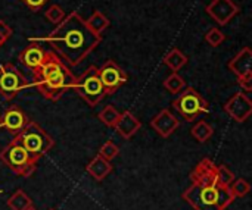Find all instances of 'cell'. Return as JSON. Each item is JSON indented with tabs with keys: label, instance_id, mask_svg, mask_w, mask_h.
Here are the masks:
<instances>
[{
	"label": "cell",
	"instance_id": "obj_1",
	"mask_svg": "<svg viewBox=\"0 0 252 210\" xmlns=\"http://www.w3.org/2000/svg\"><path fill=\"white\" fill-rule=\"evenodd\" d=\"M30 41L50 44L71 66H78L102 43V37L94 35L78 12L66 15L58 26L44 37H31Z\"/></svg>",
	"mask_w": 252,
	"mask_h": 210
},
{
	"label": "cell",
	"instance_id": "obj_2",
	"mask_svg": "<svg viewBox=\"0 0 252 210\" xmlns=\"http://www.w3.org/2000/svg\"><path fill=\"white\" fill-rule=\"evenodd\" d=\"M32 75L34 87L44 99L50 102H58L63 93L72 90L77 79L63 60L50 50H46L43 63L32 71Z\"/></svg>",
	"mask_w": 252,
	"mask_h": 210
},
{
	"label": "cell",
	"instance_id": "obj_3",
	"mask_svg": "<svg viewBox=\"0 0 252 210\" xmlns=\"http://www.w3.org/2000/svg\"><path fill=\"white\" fill-rule=\"evenodd\" d=\"M186 200L193 210H226L235 200L230 187H223L219 183L214 184H196L193 183L185 193Z\"/></svg>",
	"mask_w": 252,
	"mask_h": 210
},
{
	"label": "cell",
	"instance_id": "obj_4",
	"mask_svg": "<svg viewBox=\"0 0 252 210\" xmlns=\"http://www.w3.org/2000/svg\"><path fill=\"white\" fill-rule=\"evenodd\" d=\"M15 140L22 144V147L35 162L46 156L49 150L55 146L53 138L34 121H30L25 128L15 137Z\"/></svg>",
	"mask_w": 252,
	"mask_h": 210
},
{
	"label": "cell",
	"instance_id": "obj_5",
	"mask_svg": "<svg viewBox=\"0 0 252 210\" xmlns=\"http://www.w3.org/2000/svg\"><path fill=\"white\" fill-rule=\"evenodd\" d=\"M0 160L3 162L4 166H7L12 172L22 178L31 177L37 166V162L15 138L0 152Z\"/></svg>",
	"mask_w": 252,
	"mask_h": 210
},
{
	"label": "cell",
	"instance_id": "obj_6",
	"mask_svg": "<svg viewBox=\"0 0 252 210\" xmlns=\"http://www.w3.org/2000/svg\"><path fill=\"white\" fill-rule=\"evenodd\" d=\"M74 91H77V94L90 106L94 107L97 106L105 97V88L100 82V78L97 75V68L94 65L89 66L87 71H84L74 82L72 87Z\"/></svg>",
	"mask_w": 252,
	"mask_h": 210
},
{
	"label": "cell",
	"instance_id": "obj_7",
	"mask_svg": "<svg viewBox=\"0 0 252 210\" xmlns=\"http://www.w3.org/2000/svg\"><path fill=\"white\" fill-rule=\"evenodd\" d=\"M173 107L188 122H193L199 115L210 110L208 102L193 87H186L183 93L173 102Z\"/></svg>",
	"mask_w": 252,
	"mask_h": 210
},
{
	"label": "cell",
	"instance_id": "obj_8",
	"mask_svg": "<svg viewBox=\"0 0 252 210\" xmlns=\"http://www.w3.org/2000/svg\"><path fill=\"white\" fill-rule=\"evenodd\" d=\"M25 87H28V81L13 63L0 65V96L4 100L15 99Z\"/></svg>",
	"mask_w": 252,
	"mask_h": 210
},
{
	"label": "cell",
	"instance_id": "obj_9",
	"mask_svg": "<svg viewBox=\"0 0 252 210\" xmlns=\"http://www.w3.org/2000/svg\"><path fill=\"white\" fill-rule=\"evenodd\" d=\"M97 75L100 78V82L105 88L106 96L114 94L128 79L127 74L112 59H108L100 68H97Z\"/></svg>",
	"mask_w": 252,
	"mask_h": 210
},
{
	"label": "cell",
	"instance_id": "obj_10",
	"mask_svg": "<svg viewBox=\"0 0 252 210\" xmlns=\"http://www.w3.org/2000/svg\"><path fill=\"white\" fill-rule=\"evenodd\" d=\"M30 122V118L27 116V113L16 105L9 106L0 116V128L6 130L10 135L16 137L24 128L25 125Z\"/></svg>",
	"mask_w": 252,
	"mask_h": 210
},
{
	"label": "cell",
	"instance_id": "obj_11",
	"mask_svg": "<svg viewBox=\"0 0 252 210\" xmlns=\"http://www.w3.org/2000/svg\"><path fill=\"white\" fill-rule=\"evenodd\" d=\"M224 112L236 122L242 124L252 115L251 99L244 93L233 94L224 105Z\"/></svg>",
	"mask_w": 252,
	"mask_h": 210
},
{
	"label": "cell",
	"instance_id": "obj_12",
	"mask_svg": "<svg viewBox=\"0 0 252 210\" xmlns=\"http://www.w3.org/2000/svg\"><path fill=\"white\" fill-rule=\"evenodd\" d=\"M207 12L219 25L224 26L239 13V6L233 0H213L207 6Z\"/></svg>",
	"mask_w": 252,
	"mask_h": 210
},
{
	"label": "cell",
	"instance_id": "obj_13",
	"mask_svg": "<svg viewBox=\"0 0 252 210\" xmlns=\"http://www.w3.org/2000/svg\"><path fill=\"white\" fill-rule=\"evenodd\" d=\"M180 122L179 119L168 110V109H162L157 116H154V119L151 121V127L164 138L170 137L177 128H179Z\"/></svg>",
	"mask_w": 252,
	"mask_h": 210
},
{
	"label": "cell",
	"instance_id": "obj_14",
	"mask_svg": "<svg viewBox=\"0 0 252 210\" xmlns=\"http://www.w3.org/2000/svg\"><path fill=\"white\" fill-rule=\"evenodd\" d=\"M46 57V50L40 46V43L37 41H31L19 54H18V60L28 69L34 71L35 68H38L43 60Z\"/></svg>",
	"mask_w": 252,
	"mask_h": 210
},
{
	"label": "cell",
	"instance_id": "obj_15",
	"mask_svg": "<svg viewBox=\"0 0 252 210\" xmlns=\"http://www.w3.org/2000/svg\"><path fill=\"white\" fill-rule=\"evenodd\" d=\"M190 180H192V183H196V184H214V183H217V165L208 158L202 159L196 165V168L192 171Z\"/></svg>",
	"mask_w": 252,
	"mask_h": 210
},
{
	"label": "cell",
	"instance_id": "obj_16",
	"mask_svg": "<svg viewBox=\"0 0 252 210\" xmlns=\"http://www.w3.org/2000/svg\"><path fill=\"white\" fill-rule=\"evenodd\" d=\"M140 127H142V122L130 110L120 113V118H118L117 124L114 125L115 131L126 140H130L140 130Z\"/></svg>",
	"mask_w": 252,
	"mask_h": 210
},
{
	"label": "cell",
	"instance_id": "obj_17",
	"mask_svg": "<svg viewBox=\"0 0 252 210\" xmlns=\"http://www.w3.org/2000/svg\"><path fill=\"white\" fill-rule=\"evenodd\" d=\"M252 63V50L250 47H244L229 63V69L236 75V77H242L252 72L251 71Z\"/></svg>",
	"mask_w": 252,
	"mask_h": 210
},
{
	"label": "cell",
	"instance_id": "obj_18",
	"mask_svg": "<svg viewBox=\"0 0 252 210\" xmlns=\"http://www.w3.org/2000/svg\"><path fill=\"white\" fill-rule=\"evenodd\" d=\"M86 171L90 177H93V180L103 181L112 172V165L109 160H105L103 158L96 156L94 159L89 162V165L86 166Z\"/></svg>",
	"mask_w": 252,
	"mask_h": 210
},
{
	"label": "cell",
	"instance_id": "obj_19",
	"mask_svg": "<svg viewBox=\"0 0 252 210\" xmlns=\"http://www.w3.org/2000/svg\"><path fill=\"white\" fill-rule=\"evenodd\" d=\"M87 28L97 37H102V32L109 26V19L99 10H94L92 16L86 21Z\"/></svg>",
	"mask_w": 252,
	"mask_h": 210
},
{
	"label": "cell",
	"instance_id": "obj_20",
	"mask_svg": "<svg viewBox=\"0 0 252 210\" xmlns=\"http://www.w3.org/2000/svg\"><path fill=\"white\" fill-rule=\"evenodd\" d=\"M162 62L173 71V72H177L180 71L186 63H188V56L185 53H182L179 49H171L162 59Z\"/></svg>",
	"mask_w": 252,
	"mask_h": 210
},
{
	"label": "cell",
	"instance_id": "obj_21",
	"mask_svg": "<svg viewBox=\"0 0 252 210\" xmlns=\"http://www.w3.org/2000/svg\"><path fill=\"white\" fill-rule=\"evenodd\" d=\"M7 208L10 210H30L32 208V200L22 190H16L9 197Z\"/></svg>",
	"mask_w": 252,
	"mask_h": 210
},
{
	"label": "cell",
	"instance_id": "obj_22",
	"mask_svg": "<svg viewBox=\"0 0 252 210\" xmlns=\"http://www.w3.org/2000/svg\"><path fill=\"white\" fill-rule=\"evenodd\" d=\"M190 134H192V137H193L198 143H205V141H208V140L213 137L214 130H213V127H211L208 122L199 121V122L190 130Z\"/></svg>",
	"mask_w": 252,
	"mask_h": 210
},
{
	"label": "cell",
	"instance_id": "obj_23",
	"mask_svg": "<svg viewBox=\"0 0 252 210\" xmlns=\"http://www.w3.org/2000/svg\"><path fill=\"white\" fill-rule=\"evenodd\" d=\"M164 87L167 91H170L171 94H179L182 93L185 88H186V82L185 79L177 74V72H173L171 75H168L164 81Z\"/></svg>",
	"mask_w": 252,
	"mask_h": 210
},
{
	"label": "cell",
	"instance_id": "obj_24",
	"mask_svg": "<svg viewBox=\"0 0 252 210\" xmlns=\"http://www.w3.org/2000/svg\"><path fill=\"white\" fill-rule=\"evenodd\" d=\"M97 118H99V121L103 122L106 127H112V128H114V125L117 124V121H118V118H120V112H118L112 105H108V106H105V107L99 112Z\"/></svg>",
	"mask_w": 252,
	"mask_h": 210
},
{
	"label": "cell",
	"instance_id": "obj_25",
	"mask_svg": "<svg viewBox=\"0 0 252 210\" xmlns=\"http://www.w3.org/2000/svg\"><path fill=\"white\" fill-rule=\"evenodd\" d=\"M233 181H235V175H233V172L227 166H224V165L217 166V183L220 185L230 187Z\"/></svg>",
	"mask_w": 252,
	"mask_h": 210
},
{
	"label": "cell",
	"instance_id": "obj_26",
	"mask_svg": "<svg viewBox=\"0 0 252 210\" xmlns=\"http://www.w3.org/2000/svg\"><path fill=\"white\" fill-rule=\"evenodd\" d=\"M250 190H251L250 183L245 181V180H242V178L241 180H235L232 183V185H230V191L235 196V199L236 197H245L250 193Z\"/></svg>",
	"mask_w": 252,
	"mask_h": 210
},
{
	"label": "cell",
	"instance_id": "obj_27",
	"mask_svg": "<svg viewBox=\"0 0 252 210\" xmlns=\"http://www.w3.org/2000/svg\"><path fill=\"white\" fill-rule=\"evenodd\" d=\"M44 16H46V19L49 21V22H52V24H59L66 15H65V12H63V9L59 6V4H52L46 12H44Z\"/></svg>",
	"mask_w": 252,
	"mask_h": 210
},
{
	"label": "cell",
	"instance_id": "obj_28",
	"mask_svg": "<svg viewBox=\"0 0 252 210\" xmlns=\"http://www.w3.org/2000/svg\"><path fill=\"white\" fill-rule=\"evenodd\" d=\"M224 40H226L224 32H223V31H220L217 26L211 28V29L205 34V41H207L210 46H213V47H219Z\"/></svg>",
	"mask_w": 252,
	"mask_h": 210
},
{
	"label": "cell",
	"instance_id": "obj_29",
	"mask_svg": "<svg viewBox=\"0 0 252 210\" xmlns=\"http://www.w3.org/2000/svg\"><path fill=\"white\" fill-rule=\"evenodd\" d=\"M118 153H120V149L109 140V141H106L100 149H99V155L97 156H100V158H103L105 160H112V159H115L117 156H118Z\"/></svg>",
	"mask_w": 252,
	"mask_h": 210
},
{
	"label": "cell",
	"instance_id": "obj_30",
	"mask_svg": "<svg viewBox=\"0 0 252 210\" xmlns=\"http://www.w3.org/2000/svg\"><path fill=\"white\" fill-rule=\"evenodd\" d=\"M238 84H239L241 88H244L247 93L252 91V72L247 74V75H242V77H238Z\"/></svg>",
	"mask_w": 252,
	"mask_h": 210
},
{
	"label": "cell",
	"instance_id": "obj_31",
	"mask_svg": "<svg viewBox=\"0 0 252 210\" xmlns=\"http://www.w3.org/2000/svg\"><path fill=\"white\" fill-rule=\"evenodd\" d=\"M30 10L32 12H40V9L49 1V0H21Z\"/></svg>",
	"mask_w": 252,
	"mask_h": 210
},
{
	"label": "cell",
	"instance_id": "obj_32",
	"mask_svg": "<svg viewBox=\"0 0 252 210\" xmlns=\"http://www.w3.org/2000/svg\"><path fill=\"white\" fill-rule=\"evenodd\" d=\"M10 35H12V28L4 21L0 19V41L4 44L10 38Z\"/></svg>",
	"mask_w": 252,
	"mask_h": 210
},
{
	"label": "cell",
	"instance_id": "obj_33",
	"mask_svg": "<svg viewBox=\"0 0 252 210\" xmlns=\"http://www.w3.org/2000/svg\"><path fill=\"white\" fill-rule=\"evenodd\" d=\"M1 46H3V43H1V41H0V47H1Z\"/></svg>",
	"mask_w": 252,
	"mask_h": 210
},
{
	"label": "cell",
	"instance_id": "obj_34",
	"mask_svg": "<svg viewBox=\"0 0 252 210\" xmlns=\"http://www.w3.org/2000/svg\"><path fill=\"white\" fill-rule=\"evenodd\" d=\"M30 210H35V209H34V208H31V209H30Z\"/></svg>",
	"mask_w": 252,
	"mask_h": 210
},
{
	"label": "cell",
	"instance_id": "obj_35",
	"mask_svg": "<svg viewBox=\"0 0 252 210\" xmlns=\"http://www.w3.org/2000/svg\"><path fill=\"white\" fill-rule=\"evenodd\" d=\"M49 210H55V209H49Z\"/></svg>",
	"mask_w": 252,
	"mask_h": 210
}]
</instances>
